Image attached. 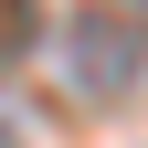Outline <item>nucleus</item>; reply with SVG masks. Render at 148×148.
<instances>
[{
    "mask_svg": "<svg viewBox=\"0 0 148 148\" xmlns=\"http://www.w3.org/2000/svg\"><path fill=\"white\" fill-rule=\"evenodd\" d=\"M138 64H148V42H138L127 21H106V11H74V21H64L74 95H138Z\"/></svg>",
    "mask_w": 148,
    "mask_h": 148,
    "instance_id": "f257e3e1",
    "label": "nucleus"
},
{
    "mask_svg": "<svg viewBox=\"0 0 148 148\" xmlns=\"http://www.w3.org/2000/svg\"><path fill=\"white\" fill-rule=\"evenodd\" d=\"M0 148H11V127H0Z\"/></svg>",
    "mask_w": 148,
    "mask_h": 148,
    "instance_id": "f03ea898",
    "label": "nucleus"
}]
</instances>
